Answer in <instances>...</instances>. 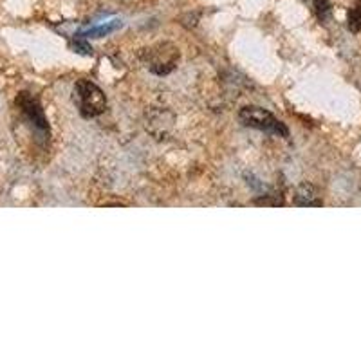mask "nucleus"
<instances>
[{
    "mask_svg": "<svg viewBox=\"0 0 361 361\" xmlns=\"http://www.w3.org/2000/svg\"><path fill=\"white\" fill-rule=\"evenodd\" d=\"M73 99L76 103V107L80 109L82 116L85 118H94L105 112L107 109V99L96 83L89 82V80H78L74 85Z\"/></svg>",
    "mask_w": 361,
    "mask_h": 361,
    "instance_id": "obj_1",
    "label": "nucleus"
},
{
    "mask_svg": "<svg viewBox=\"0 0 361 361\" xmlns=\"http://www.w3.org/2000/svg\"><path fill=\"white\" fill-rule=\"evenodd\" d=\"M238 119L244 127L257 128V130L267 132V134H275L280 137H289L288 127L271 114L269 111L262 107H244L238 112Z\"/></svg>",
    "mask_w": 361,
    "mask_h": 361,
    "instance_id": "obj_2",
    "label": "nucleus"
},
{
    "mask_svg": "<svg viewBox=\"0 0 361 361\" xmlns=\"http://www.w3.org/2000/svg\"><path fill=\"white\" fill-rule=\"evenodd\" d=\"M17 105L20 107L22 114L35 125V128L42 132H49V123H47V118L44 114V109L40 107V103L29 94V92H22L17 98Z\"/></svg>",
    "mask_w": 361,
    "mask_h": 361,
    "instance_id": "obj_3",
    "label": "nucleus"
},
{
    "mask_svg": "<svg viewBox=\"0 0 361 361\" xmlns=\"http://www.w3.org/2000/svg\"><path fill=\"white\" fill-rule=\"evenodd\" d=\"M296 204L298 206H322L324 202L316 199V192L311 185H302L296 192Z\"/></svg>",
    "mask_w": 361,
    "mask_h": 361,
    "instance_id": "obj_4",
    "label": "nucleus"
},
{
    "mask_svg": "<svg viewBox=\"0 0 361 361\" xmlns=\"http://www.w3.org/2000/svg\"><path fill=\"white\" fill-rule=\"evenodd\" d=\"M347 24L353 33H357L361 29V4L356 6L349 11V17H347Z\"/></svg>",
    "mask_w": 361,
    "mask_h": 361,
    "instance_id": "obj_5",
    "label": "nucleus"
},
{
    "mask_svg": "<svg viewBox=\"0 0 361 361\" xmlns=\"http://www.w3.org/2000/svg\"><path fill=\"white\" fill-rule=\"evenodd\" d=\"M314 2L316 15L320 20H327L329 15H331V0H312Z\"/></svg>",
    "mask_w": 361,
    "mask_h": 361,
    "instance_id": "obj_6",
    "label": "nucleus"
},
{
    "mask_svg": "<svg viewBox=\"0 0 361 361\" xmlns=\"http://www.w3.org/2000/svg\"><path fill=\"white\" fill-rule=\"evenodd\" d=\"M73 47L76 53H82V54H92V47H90L89 44H87L85 40H83L82 37H76L73 40Z\"/></svg>",
    "mask_w": 361,
    "mask_h": 361,
    "instance_id": "obj_7",
    "label": "nucleus"
}]
</instances>
